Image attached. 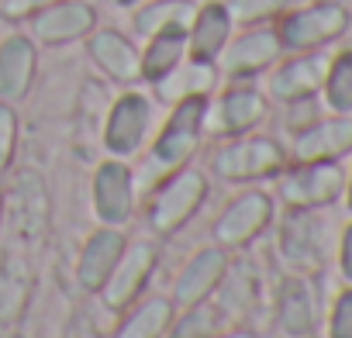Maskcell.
I'll list each match as a JSON object with an SVG mask.
<instances>
[{
	"label": "cell",
	"instance_id": "obj_1",
	"mask_svg": "<svg viewBox=\"0 0 352 338\" xmlns=\"http://www.w3.org/2000/svg\"><path fill=\"white\" fill-rule=\"evenodd\" d=\"M204 124H208V97H184L176 100L173 114L166 117L152 152H148V166L145 173H135V187H155L159 180H166L169 173L184 169L197 145H201V135H204Z\"/></svg>",
	"mask_w": 352,
	"mask_h": 338
},
{
	"label": "cell",
	"instance_id": "obj_2",
	"mask_svg": "<svg viewBox=\"0 0 352 338\" xmlns=\"http://www.w3.org/2000/svg\"><path fill=\"white\" fill-rule=\"evenodd\" d=\"M208 201V177L194 166H184L155 183V194L148 201V225L155 235L169 238L180 232Z\"/></svg>",
	"mask_w": 352,
	"mask_h": 338
},
{
	"label": "cell",
	"instance_id": "obj_3",
	"mask_svg": "<svg viewBox=\"0 0 352 338\" xmlns=\"http://www.w3.org/2000/svg\"><path fill=\"white\" fill-rule=\"evenodd\" d=\"M352 25V14L338 0H318V4L297 8L280 14L276 35L283 52H318L331 42H338Z\"/></svg>",
	"mask_w": 352,
	"mask_h": 338
},
{
	"label": "cell",
	"instance_id": "obj_4",
	"mask_svg": "<svg viewBox=\"0 0 352 338\" xmlns=\"http://www.w3.org/2000/svg\"><path fill=\"white\" fill-rule=\"evenodd\" d=\"M211 166L228 183H256V180L280 177V169L287 166V152L280 142L266 135H239L235 142L214 152Z\"/></svg>",
	"mask_w": 352,
	"mask_h": 338
},
{
	"label": "cell",
	"instance_id": "obj_5",
	"mask_svg": "<svg viewBox=\"0 0 352 338\" xmlns=\"http://www.w3.org/2000/svg\"><path fill=\"white\" fill-rule=\"evenodd\" d=\"M345 190L342 162H294L280 169V201L290 211H321L331 207Z\"/></svg>",
	"mask_w": 352,
	"mask_h": 338
},
{
	"label": "cell",
	"instance_id": "obj_6",
	"mask_svg": "<svg viewBox=\"0 0 352 338\" xmlns=\"http://www.w3.org/2000/svg\"><path fill=\"white\" fill-rule=\"evenodd\" d=\"M138 190H135V173L121 159H107L94 173V214L107 228H124L135 218Z\"/></svg>",
	"mask_w": 352,
	"mask_h": 338
},
{
	"label": "cell",
	"instance_id": "obj_7",
	"mask_svg": "<svg viewBox=\"0 0 352 338\" xmlns=\"http://www.w3.org/2000/svg\"><path fill=\"white\" fill-rule=\"evenodd\" d=\"M159 262V249L155 242H128L114 273L107 276V283L100 286V300L107 311H128L135 304V297L145 290V283L152 280V269Z\"/></svg>",
	"mask_w": 352,
	"mask_h": 338
},
{
	"label": "cell",
	"instance_id": "obj_8",
	"mask_svg": "<svg viewBox=\"0 0 352 338\" xmlns=\"http://www.w3.org/2000/svg\"><path fill=\"white\" fill-rule=\"evenodd\" d=\"M270 221H273V197L266 190H245L214 221V242L221 249H242L256 242L270 228Z\"/></svg>",
	"mask_w": 352,
	"mask_h": 338
},
{
	"label": "cell",
	"instance_id": "obj_9",
	"mask_svg": "<svg viewBox=\"0 0 352 338\" xmlns=\"http://www.w3.org/2000/svg\"><path fill=\"white\" fill-rule=\"evenodd\" d=\"M345 155H352V114L314 117L294 135V162H342Z\"/></svg>",
	"mask_w": 352,
	"mask_h": 338
},
{
	"label": "cell",
	"instance_id": "obj_10",
	"mask_svg": "<svg viewBox=\"0 0 352 338\" xmlns=\"http://www.w3.org/2000/svg\"><path fill=\"white\" fill-rule=\"evenodd\" d=\"M148 124H152V104L148 97L142 93H124L118 97V104L111 107L107 114V124H104V145L111 155L124 159V155H135L148 135Z\"/></svg>",
	"mask_w": 352,
	"mask_h": 338
},
{
	"label": "cell",
	"instance_id": "obj_11",
	"mask_svg": "<svg viewBox=\"0 0 352 338\" xmlns=\"http://www.w3.org/2000/svg\"><path fill=\"white\" fill-rule=\"evenodd\" d=\"M324 69H328V56L318 52H297L294 59L280 63L270 76V97L280 104H294V100H307L321 93L324 83Z\"/></svg>",
	"mask_w": 352,
	"mask_h": 338
},
{
	"label": "cell",
	"instance_id": "obj_12",
	"mask_svg": "<svg viewBox=\"0 0 352 338\" xmlns=\"http://www.w3.org/2000/svg\"><path fill=\"white\" fill-rule=\"evenodd\" d=\"M225 276H228V252H225L221 245L201 249V252L184 266V273L176 276V283H173V304L190 307V304H197V300H208V297L225 283Z\"/></svg>",
	"mask_w": 352,
	"mask_h": 338
},
{
	"label": "cell",
	"instance_id": "obj_13",
	"mask_svg": "<svg viewBox=\"0 0 352 338\" xmlns=\"http://www.w3.org/2000/svg\"><path fill=\"white\" fill-rule=\"evenodd\" d=\"M280 52H283V45H280L276 28H252L242 38H235V42L225 45L221 66H225V73L232 80H249V76L270 69L280 59Z\"/></svg>",
	"mask_w": 352,
	"mask_h": 338
},
{
	"label": "cell",
	"instance_id": "obj_14",
	"mask_svg": "<svg viewBox=\"0 0 352 338\" xmlns=\"http://www.w3.org/2000/svg\"><path fill=\"white\" fill-rule=\"evenodd\" d=\"M94 21L97 14L83 0H56V4L42 8L38 14H32V32L45 45H63V42H76L90 35Z\"/></svg>",
	"mask_w": 352,
	"mask_h": 338
},
{
	"label": "cell",
	"instance_id": "obj_15",
	"mask_svg": "<svg viewBox=\"0 0 352 338\" xmlns=\"http://www.w3.org/2000/svg\"><path fill=\"white\" fill-rule=\"evenodd\" d=\"M124 245H128L124 232H121V228H107V225H100V228L87 238V245H83V252H80V259H76V280H80V286H83L87 293H100V286H104L107 276L114 273V266H118Z\"/></svg>",
	"mask_w": 352,
	"mask_h": 338
},
{
	"label": "cell",
	"instance_id": "obj_16",
	"mask_svg": "<svg viewBox=\"0 0 352 338\" xmlns=\"http://www.w3.org/2000/svg\"><path fill=\"white\" fill-rule=\"evenodd\" d=\"M208 117H211V128L214 135H225V138H239L245 131H252L263 117H266V97L252 87H232L221 93V100L208 104Z\"/></svg>",
	"mask_w": 352,
	"mask_h": 338
},
{
	"label": "cell",
	"instance_id": "obj_17",
	"mask_svg": "<svg viewBox=\"0 0 352 338\" xmlns=\"http://www.w3.org/2000/svg\"><path fill=\"white\" fill-rule=\"evenodd\" d=\"M35 69H38V52L32 38L11 35L0 42V100L8 104L25 100L35 83Z\"/></svg>",
	"mask_w": 352,
	"mask_h": 338
},
{
	"label": "cell",
	"instance_id": "obj_18",
	"mask_svg": "<svg viewBox=\"0 0 352 338\" xmlns=\"http://www.w3.org/2000/svg\"><path fill=\"white\" fill-rule=\"evenodd\" d=\"M232 14L225 4H204L194 21H190V32H187V49H190V59L197 63H214L228 38H232Z\"/></svg>",
	"mask_w": 352,
	"mask_h": 338
},
{
	"label": "cell",
	"instance_id": "obj_19",
	"mask_svg": "<svg viewBox=\"0 0 352 338\" xmlns=\"http://www.w3.org/2000/svg\"><path fill=\"white\" fill-rule=\"evenodd\" d=\"M14 218H18V232L25 238H42L49 232V218H52V201H49V190H45V180L28 169V173L18 177L14 183Z\"/></svg>",
	"mask_w": 352,
	"mask_h": 338
},
{
	"label": "cell",
	"instance_id": "obj_20",
	"mask_svg": "<svg viewBox=\"0 0 352 338\" xmlns=\"http://www.w3.org/2000/svg\"><path fill=\"white\" fill-rule=\"evenodd\" d=\"M276 317H280V328H283L290 338L311 335V328H314V321H318V304H314V293H311L307 280L287 276V280L280 283Z\"/></svg>",
	"mask_w": 352,
	"mask_h": 338
},
{
	"label": "cell",
	"instance_id": "obj_21",
	"mask_svg": "<svg viewBox=\"0 0 352 338\" xmlns=\"http://www.w3.org/2000/svg\"><path fill=\"white\" fill-rule=\"evenodd\" d=\"M90 56H94V63H97L107 76H114V80H121V83L142 80V56H138L135 45H131L124 35H118V32H97V35L90 38Z\"/></svg>",
	"mask_w": 352,
	"mask_h": 338
},
{
	"label": "cell",
	"instance_id": "obj_22",
	"mask_svg": "<svg viewBox=\"0 0 352 338\" xmlns=\"http://www.w3.org/2000/svg\"><path fill=\"white\" fill-rule=\"evenodd\" d=\"M187 56V32L180 28H169L148 38V49L142 52V80L159 83L166 73H173L176 66L184 63Z\"/></svg>",
	"mask_w": 352,
	"mask_h": 338
},
{
	"label": "cell",
	"instance_id": "obj_23",
	"mask_svg": "<svg viewBox=\"0 0 352 338\" xmlns=\"http://www.w3.org/2000/svg\"><path fill=\"white\" fill-rule=\"evenodd\" d=\"M214 63H197V59H190L187 66L180 63L173 73H166L159 83H155V90H159V97L162 100H184V97H208V90L214 87Z\"/></svg>",
	"mask_w": 352,
	"mask_h": 338
},
{
	"label": "cell",
	"instance_id": "obj_24",
	"mask_svg": "<svg viewBox=\"0 0 352 338\" xmlns=\"http://www.w3.org/2000/svg\"><path fill=\"white\" fill-rule=\"evenodd\" d=\"M173 317H176V311H173L169 297H148L121 321L114 338H162L169 331Z\"/></svg>",
	"mask_w": 352,
	"mask_h": 338
},
{
	"label": "cell",
	"instance_id": "obj_25",
	"mask_svg": "<svg viewBox=\"0 0 352 338\" xmlns=\"http://www.w3.org/2000/svg\"><path fill=\"white\" fill-rule=\"evenodd\" d=\"M194 14H197V8L190 0H155V4H148L135 14V32L148 35V38L159 35V32H169V28L190 32Z\"/></svg>",
	"mask_w": 352,
	"mask_h": 338
},
{
	"label": "cell",
	"instance_id": "obj_26",
	"mask_svg": "<svg viewBox=\"0 0 352 338\" xmlns=\"http://www.w3.org/2000/svg\"><path fill=\"white\" fill-rule=\"evenodd\" d=\"M321 97L331 114H352V49L328 59Z\"/></svg>",
	"mask_w": 352,
	"mask_h": 338
},
{
	"label": "cell",
	"instance_id": "obj_27",
	"mask_svg": "<svg viewBox=\"0 0 352 338\" xmlns=\"http://www.w3.org/2000/svg\"><path fill=\"white\" fill-rule=\"evenodd\" d=\"M211 300V297H208ZM208 300H197L184 311V317H173L169 338H211L221 331V307H211Z\"/></svg>",
	"mask_w": 352,
	"mask_h": 338
},
{
	"label": "cell",
	"instance_id": "obj_28",
	"mask_svg": "<svg viewBox=\"0 0 352 338\" xmlns=\"http://www.w3.org/2000/svg\"><path fill=\"white\" fill-rule=\"evenodd\" d=\"M28 266H21L18 259H4V266H0V317L11 321L21 314L25 300H28Z\"/></svg>",
	"mask_w": 352,
	"mask_h": 338
},
{
	"label": "cell",
	"instance_id": "obj_29",
	"mask_svg": "<svg viewBox=\"0 0 352 338\" xmlns=\"http://www.w3.org/2000/svg\"><path fill=\"white\" fill-rule=\"evenodd\" d=\"M294 0H228V14L232 21L239 25H263V21H273L280 14L290 11Z\"/></svg>",
	"mask_w": 352,
	"mask_h": 338
},
{
	"label": "cell",
	"instance_id": "obj_30",
	"mask_svg": "<svg viewBox=\"0 0 352 338\" xmlns=\"http://www.w3.org/2000/svg\"><path fill=\"white\" fill-rule=\"evenodd\" d=\"M18 152V114L8 100H0V173H8Z\"/></svg>",
	"mask_w": 352,
	"mask_h": 338
},
{
	"label": "cell",
	"instance_id": "obj_31",
	"mask_svg": "<svg viewBox=\"0 0 352 338\" xmlns=\"http://www.w3.org/2000/svg\"><path fill=\"white\" fill-rule=\"evenodd\" d=\"M328 338H352V283L338 290L328 311Z\"/></svg>",
	"mask_w": 352,
	"mask_h": 338
},
{
	"label": "cell",
	"instance_id": "obj_32",
	"mask_svg": "<svg viewBox=\"0 0 352 338\" xmlns=\"http://www.w3.org/2000/svg\"><path fill=\"white\" fill-rule=\"evenodd\" d=\"M49 4H56V0H4V18L21 21V18L38 14V11H42V8H49Z\"/></svg>",
	"mask_w": 352,
	"mask_h": 338
},
{
	"label": "cell",
	"instance_id": "obj_33",
	"mask_svg": "<svg viewBox=\"0 0 352 338\" xmlns=\"http://www.w3.org/2000/svg\"><path fill=\"white\" fill-rule=\"evenodd\" d=\"M338 273L345 283H352V221L338 235Z\"/></svg>",
	"mask_w": 352,
	"mask_h": 338
},
{
	"label": "cell",
	"instance_id": "obj_34",
	"mask_svg": "<svg viewBox=\"0 0 352 338\" xmlns=\"http://www.w3.org/2000/svg\"><path fill=\"white\" fill-rule=\"evenodd\" d=\"M211 338H256V335L245 331V328H235V331H218V335H211Z\"/></svg>",
	"mask_w": 352,
	"mask_h": 338
},
{
	"label": "cell",
	"instance_id": "obj_35",
	"mask_svg": "<svg viewBox=\"0 0 352 338\" xmlns=\"http://www.w3.org/2000/svg\"><path fill=\"white\" fill-rule=\"evenodd\" d=\"M345 204H349V214H352V169H349V173H345Z\"/></svg>",
	"mask_w": 352,
	"mask_h": 338
},
{
	"label": "cell",
	"instance_id": "obj_36",
	"mask_svg": "<svg viewBox=\"0 0 352 338\" xmlns=\"http://www.w3.org/2000/svg\"><path fill=\"white\" fill-rule=\"evenodd\" d=\"M118 4H121V8H131V4H135V0H118Z\"/></svg>",
	"mask_w": 352,
	"mask_h": 338
},
{
	"label": "cell",
	"instance_id": "obj_37",
	"mask_svg": "<svg viewBox=\"0 0 352 338\" xmlns=\"http://www.w3.org/2000/svg\"><path fill=\"white\" fill-rule=\"evenodd\" d=\"M0 214H4V190H0Z\"/></svg>",
	"mask_w": 352,
	"mask_h": 338
}]
</instances>
